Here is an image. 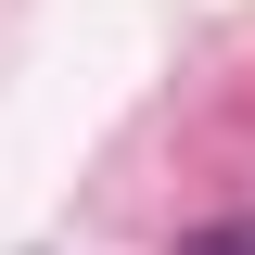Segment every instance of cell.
Wrapping results in <instances>:
<instances>
[{"instance_id":"6da1fadb","label":"cell","mask_w":255,"mask_h":255,"mask_svg":"<svg viewBox=\"0 0 255 255\" xmlns=\"http://www.w3.org/2000/svg\"><path fill=\"white\" fill-rule=\"evenodd\" d=\"M179 255H255V217H204V230H191Z\"/></svg>"}]
</instances>
